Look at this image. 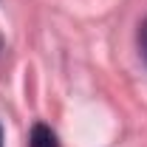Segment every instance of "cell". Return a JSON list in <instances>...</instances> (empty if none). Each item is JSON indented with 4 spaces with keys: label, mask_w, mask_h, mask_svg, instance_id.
<instances>
[{
    "label": "cell",
    "mask_w": 147,
    "mask_h": 147,
    "mask_svg": "<svg viewBox=\"0 0 147 147\" xmlns=\"http://www.w3.org/2000/svg\"><path fill=\"white\" fill-rule=\"evenodd\" d=\"M31 147H59L54 130L48 125H34L31 127Z\"/></svg>",
    "instance_id": "1"
},
{
    "label": "cell",
    "mask_w": 147,
    "mask_h": 147,
    "mask_svg": "<svg viewBox=\"0 0 147 147\" xmlns=\"http://www.w3.org/2000/svg\"><path fill=\"white\" fill-rule=\"evenodd\" d=\"M139 45H142V57H144V62H147V23H144V28H142V37H139Z\"/></svg>",
    "instance_id": "2"
},
{
    "label": "cell",
    "mask_w": 147,
    "mask_h": 147,
    "mask_svg": "<svg viewBox=\"0 0 147 147\" xmlns=\"http://www.w3.org/2000/svg\"><path fill=\"white\" fill-rule=\"evenodd\" d=\"M0 147H3V130H0Z\"/></svg>",
    "instance_id": "3"
},
{
    "label": "cell",
    "mask_w": 147,
    "mask_h": 147,
    "mask_svg": "<svg viewBox=\"0 0 147 147\" xmlns=\"http://www.w3.org/2000/svg\"><path fill=\"white\" fill-rule=\"evenodd\" d=\"M0 51H3V42H0Z\"/></svg>",
    "instance_id": "4"
}]
</instances>
